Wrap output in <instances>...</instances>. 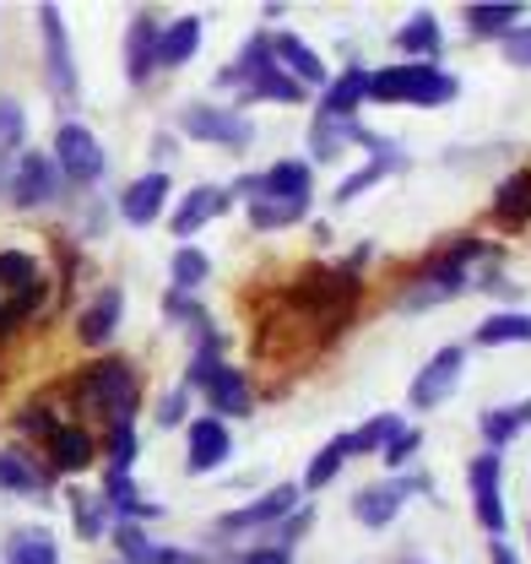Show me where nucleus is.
Returning a JSON list of instances; mask_svg holds the SVG:
<instances>
[{
    "instance_id": "nucleus-1",
    "label": "nucleus",
    "mask_w": 531,
    "mask_h": 564,
    "mask_svg": "<svg viewBox=\"0 0 531 564\" xmlns=\"http://www.w3.org/2000/svg\"><path fill=\"white\" fill-rule=\"evenodd\" d=\"M462 93V82L440 66H423V61H401L369 76V98L375 104H418V109H440Z\"/></svg>"
},
{
    "instance_id": "nucleus-2",
    "label": "nucleus",
    "mask_w": 531,
    "mask_h": 564,
    "mask_svg": "<svg viewBox=\"0 0 531 564\" xmlns=\"http://www.w3.org/2000/svg\"><path fill=\"white\" fill-rule=\"evenodd\" d=\"M76 402L93 408V413H104V419H115V423H131L136 402H141V380H136V369L126 358H104V364H93V369L76 380Z\"/></svg>"
},
{
    "instance_id": "nucleus-3",
    "label": "nucleus",
    "mask_w": 531,
    "mask_h": 564,
    "mask_svg": "<svg viewBox=\"0 0 531 564\" xmlns=\"http://www.w3.org/2000/svg\"><path fill=\"white\" fill-rule=\"evenodd\" d=\"M477 256H483L477 239H456V245H445L440 256H429L423 272L412 278V288L397 299V310H423V304H440V299L462 293L466 288V261H477Z\"/></svg>"
},
{
    "instance_id": "nucleus-4",
    "label": "nucleus",
    "mask_w": 531,
    "mask_h": 564,
    "mask_svg": "<svg viewBox=\"0 0 531 564\" xmlns=\"http://www.w3.org/2000/svg\"><path fill=\"white\" fill-rule=\"evenodd\" d=\"M191 386L206 391V402L217 408V419H245L250 413V386H245V375L234 364L217 358V337H206L201 352L191 358Z\"/></svg>"
},
{
    "instance_id": "nucleus-5",
    "label": "nucleus",
    "mask_w": 531,
    "mask_h": 564,
    "mask_svg": "<svg viewBox=\"0 0 531 564\" xmlns=\"http://www.w3.org/2000/svg\"><path fill=\"white\" fill-rule=\"evenodd\" d=\"M180 131L196 141H212V147H234V152H245L256 141V126L239 109H223V104H191L180 115Z\"/></svg>"
},
{
    "instance_id": "nucleus-6",
    "label": "nucleus",
    "mask_w": 531,
    "mask_h": 564,
    "mask_svg": "<svg viewBox=\"0 0 531 564\" xmlns=\"http://www.w3.org/2000/svg\"><path fill=\"white\" fill-rule=\"evenodd\" d=\"M466 375V348L462 343H451V348H440L418 375H412V408H440V402H451L456 397V386H462Z\"/></svg>"
},
{
    "instance_id": "nucleus-7",
    "label": "nucleus",
    "mask_w": 531,
    "mask_h": 564,
    "mask_svg": "<svg viewBox=\"0 0 531 564\" xmlns=\"http://www.w3.org/2000/svg\"><path fill=\"white\" fill-rule=\"evenodd\" d=\"M466 478H472V510H477V527L483 532H494V538H505V499H499V484H505V467H499V451H483L472 467H466Z\"/></svg>"
},
{
    "instance_id": "nucleus-8",
    "label": "nucleus",
    "mask_w": 531,
    "mask_h": 564,
    "mask_svg": "<svg viewBox=\"0 0 531 564\" xmlns=\"http://www.w3.org/2000/svg\"><path fill=\"white\" fill-rule=\"evenodd\" d=\"M55 169L66 174L71 185H93L104 174V147L87 126H61L55 131Z\"/></svg>"
},
{
    "instance_id": "nucleus-9",
    "label": "nucleus",
    "mask_w": 531,
    "mask_h": 564,
    "mask_svg": "<svg viewBox=\"0 0 531 564\" xmlns=\"http://www.w3.org/2000/svg\"><path fill=\"white\" fill-rule=\"evenodd\" d=\"M6 191H11L17 207H44V202L61 196V169H55L44 152H22V163H17L11 180H6Z\"/></svg>"
},
{
    "instance_id": "nucleus-10",
    "label": "nucleus",
    "mask_w": 531,
    "mask_h": 564,
    "mask_svg": "<svg viewBox=\"0 0 531 564\" xmlns=\"http://www.w3.org/2000/svg\"><path fill=\"white\" fill-rule=\"evenodd\" d=\"M239 196H277V202H310V163H299V158H282V163H271L266 174H250V180H239L234 185Z\"/></svg>"
},
{
    "instance_id": "nucleus-11",
    "label": "nucleus",
    "mask_w": 531,
    "mask_h": 564,
    "mask_svg": "<svg viewBox=\"0 0 531 564\" xmlns=\"http://www.w3.org/2000/svg\"><path fill=\"white\" fill-rule=\"evenodd\" d=\"M39 28H44V55H50V87H55V98L76 104V61H71V39H66L61 11L39 6Z\"/></svg>"
},
{
    "instance_id": "nucleus-12",
    "label": "nucleus",
    "mask_w": 531,
    "mask_h": 564,
    "mask_svg": "<svg viewBox=\"0 0 531 564\" xmlns=\"http://www.w3.org/2000/svg\"><path fill=\"white\" fill-rule=\"evenodd\" d=\"M299 510V489H271L261 494L256 505H245V510H228L223 521H217V532H256V527H277V521H288Z\"/></svg>"
},
{
    "instance_id": "nucleus-13",
    "label": "nucleus",
    "mask_w": 531,
    "mask_h": 564,
    "mask_svg": "<svg viewBox=\"0 0 531 564\" xmlns=\"http://www.w3.org/2000/svg\"><path fill=\"white\" fill-rule=\"evenodd\" d=\"M120 315H126V293H120V288H104V293H98V299L82 310V321H76V337H82L87 348H104V343L115 337Z\"/></svg>"
},
{
    "instance_id": "nucleus-14",
    "label": "nucleus",
    "mask_w": 531,
    "mask_h": 564,
    "mask_svg": "<svg viewBox=\"0 0 531 564\" xmlns=\"http://www.w3.org/2000/svg\"><path fill=\"white\" fill-rule=\"evenodd\" d=\"M271 55H277V66L288 70L299 87H310V82H326V61H321V55H315V50H310L299 33H277V39H271Z\"/></svg>"
},
{
    "instance_id": "nucleus-15",
    "label": "nucleus",
    "mask_w": 531,
    "mask_h": 564,
    "mask_svg": "<svg viewBox=\"0 0 531 564\" xmlns=\"http://www.w3.org/2000/svg\"><path fill=\"white\" fill-rule=\"evenodd\" d=\"M401 499H407V484L397 478H386V484H369V489L353 494V516L364 521V527H391L401 510Z\"/></svg>"
},
{
    "instance_id": "nucleus-16",
    "label": "nucleus",
    "mask_w": 531,
    "mask_h": 564,
    "mask_svg": "<svg viewBox=\"0 0 531 564\" xmlns=\"http://www.w3.org/2000/svg\"><path fill=\"white\" fill-rule=\"evenodd\" d=\"M163 202H169V174L158 169V174H141L131 191L120 196V212H126V223H136V228H147V223H158V212H163Z\"/></svg>"
},
{
    "instance_id": "nucleus-17",
    "label": "nucleus",
    "mask_w": 531,
    "mask_h": 564,
    "mask_svg": "<svg viewBox=\"0 0 531 564\" xmlns=\"http://www.w3.org/2000/svg\"><path fill=\"white\" fill-rule=\"evenodd\" d=\"M228 451H234V440H228V423L223 419H196L191 423V473L223 467Z\"/></svg>"
},
{
    "instance_id": "nucleus-18",
    "label": "nucleus",
    "mask_w": 531,
    "mask_h": 564,
    "mask_svg": "<svg viewBox=\"0 0 531 564\" xmlns=\"http://www.w3.org/2000/svg\"><path fill=\"white\" fill-rule=\"evenodd\" d=\"M397 50L412 55V61H423V66H434L440 61V17L434 11H412L397 28Z\"/></svg>"
},
{
    "instance_id": "nucleus-19",
    "label": "nucleus",
    "mask_w": 531,
    "mask_h": 564,
    "mask_svg": "<svg viewBox=\"0 0 531 564\" xmlns=\"http://www.w3.org/2000/svg\"><path fill=\"white\" fill-rule=\"evenodd\" d=\"M158 22H152V11H136L131 22V39H126V70H131V82H147L152 66H158Z\"/></svg>"
},
{
    "instance_id": "nucleus-20",
    "label": "nucleus",
    "mask_w": 531,
    "mask_h": 564,
    "mask_svg": "<svg viewBox=\"0 0 531 564\" xmlns=\"http://www.w3.org/2000/svg\"><path fill=\"white\" fill-rule=\"evenodd\" d=\"M228 212V191H217V185H196L185 202H180V212H174V234L180 239H191L201 223H212V217H223Z\"/></svg>"
},
{
    "instance_id": "nucleus-21",
    "label": "nucleus",
    "mask_w": 531,
    "mask_h": 564,
    "mask_svg": "<svg viewBox=\"0 0 531 564\" xmlns=\"http://www.w3.org/2000/svg\"><path fill=\"white\" fill-rule=\"evenodd\" d=\"M358 104H369V70H342L326 82V104H321V115H332V120H353V109Z\"/></svg>"
},
{
    "instance_id": "nucleus-22",
    "label": "nucleus",
    "mask_w": 531,
    "mask_h": 564,
    "mask_svg": "<svg viewBox=\"0 0 531 564\" xmlns=\"http://www.w3.org/2000/svg\"><path fill=\"white\" fill-rule=\"evenodd\" d=\"M201 50V17H180L174 28H163L158 33V66H185V61H196Z\"/></svg>"
},
{
    "instance_id": "nucleus-23",
    "label": "nucleus",
    "mask_w": 531,
    "mask_h": 564,
    "mask_svg": "<svg viewBox=\"0 0 531 564\" xmlns=\"http://www.w3.org/2000/svg\"><path fill=\"white\" fill-rule=\"evenodd\" d=\"M271 66H277V55H271V39H266V33H256V39L245 44V55H239L234 66L217 76V87H239V93H245V87H250L261 70H271Z\"/></svg>"
},
{
    "instance_id": "nucleus-24",
    "label": "nucleus",
    "mask_w": 531,
    "mask_h": 564,
    "mask_svg": "<svg viewBox=\"0 0 531 564\" xmlns=\"http://www.w3.org/2000/svg\"><path fill=\"white\" fill-rule=\"evenodd\" d=\"M516 17H527V6H516V0H483V6H466V28L477 33V39H499V33H510L516 28Z\"/></svg>"
},
{
    "instance_id": "nucleus-25",
    "label": "nucleus",
    "mask_w": 531,
    "mask_h": 564,
    "mask_svg": "<svg viewBox=\"0 0 531 564\" xmlns=\"http://www.w3.org/2000/svg\"><path fill=\"white\" fill-rule=\"evenodd\" d=\"M0 489L44 499V489H50V473H39V467H33L22 451H0Z\"/></svg>"
},
{
    "instance_id": "nucleus-26",
    "label": "nucleus",
    "mask_w": 531,
    "mask_h": 564,
    "mask_svg": "<svg viewBox=\"0 0 531 564\" xmlns=\"http://www.w3.org/2000/svg\"><path fill=\"white\" fill-rule=\"evenodd\" d=\"M50 462H55L61 473H82V467L93 462V434H87V429H66V423H61V429L50 434Z\"/></svg>"
},
{
    "instance_id": "nucleus-27",
    "label": "nucleus",
    "mask_w": 531,
    "mask_h": 564,
    "mask_svg": "<svg viewBox=\"0 0 531 564\" xmlns=\"http://www.w3.org/2000/svg\"><path fill=\"white\" fill-rule=\"evenodd\" d=\"M256 98H266V104H304V87H299L282 66H271L239 93V104H256Z\"/></svg>"
},
{
    "instance_id": "nucleus-28",
    "label": "nucleus",
    "mask_w": 531,
    "mask_h": 564,
    "mask_svg": "<svg viewBox=\"0 0 531 564\" xmlns=\"http://www.w3.org/2000/svg\"><path fill=\"white\" fill-rule=\"evenodd\" d=\"M6 564H61V549L44 527H28L6 543Z\"/></svg>"
},
{
    "instance_id": "nucleus-29",
    "label": "nucleus",
    "mask_w": 531,
    "mask_h": 564,
    "mask_svg": "<svg viewBox=\"0 0 531 564\" xmlns=\"http://www.w3.org/2000/svg\"><path fill=\"white\" fill-rule=\"evenodd\" d=\"M494 212H499L505 223H527L531 217V174L527 169H516L510 180H499V191H494Z\"/></svg>"
},
{
    "instance_id": "nucleus-30",
    "label": "nucleus",
    "mask_w": 531,
    "mask_h": 564,
    "mask_svg": "<svg viewBox=\"0 0 531 564\" xmlns=\"http://www.w3.org/2000/svg\"><path fill=\"white\" fill-rule=\"evenodd\" d=\"M477 343H483V348H505V343H531V315H527V310H505V315L483 321V326H477Z\"/></svg>"
},
{
    "instance_id": "nucleus-31",
    "label": "nucleus",
    "mask_w": 531,
    "mask_h": 564,
    "mask_svg": "<svg viewBox=\"0 0 531 564\" xmlns=\"http://www.w3.org/2000/svg\"><path fill=\"white\" fill-rule=\"evenodd\" d=\"M304 212H310V202H277V196H256V202H250V228L271 234V228H288V223H299Z\"/></svg>"
},
{
    "instance_id": "nucleus-32",
    "label": "nucleus",
    "mask_w": 531,
    "mask_h": 564,
    "mask_svg": "<svg viewBox=\"0 0 531 564\" xmlns=\"http://www.w3.org/2000/svg\"><path fill=\"white\" fill-rule=\"evenodd\" d=\"M353 451H347V434H336V440H326L321 451H315V462H310V473H304V489H326L336 473H342V462H347Z\"/></svg>"
},
{
    "instance_id": "nucleus-33",
    "label": "nucleus",
    "mask_w": 531,
    "mask_h": 564,
    "mask_svg": "<svg viewBox=\"0 0 531 564\" xmlns=\"http://www.w3.org/2000/svg\"><path fill=\"white\" fill-rule=\"evenodd\" d=\"M39 261L33 256H22V250H0V288L6 293H28V288H39Z\"/></svg>"
},
{
    "instance_id": "nucleus-34",
    "label": "nucleus",
    "mask_w": 531,
    "mask_h": 564,
    "mask_svg": "<svg viewBox=\"0 0 531 564\" xmlns=\"http://www.w3.org/2000/svg\"><path fill=\"white\" fill-rule=\"evenodd\" d=\"M397 429H401V423L391 419V413H380V419H369V423H364V429H353V434H347V451H353V456H369V451H386Z\"/></svg>"
},
{
    "instance_id": "nucleus-35",
    "label": "nucleus",
    "mask_w": 531,
    "mask_h": 564,
    "mask_svg": "<svg viewBox=\"0 0 531 564\" xmlns=\"http://www.w3.org/2000/svg\"><path fill=\"white\" fill-rule=\"evenodd\" d=\"M104 505H115V510H126L131 521H141V516H158V505H147V499H136L131 473H109V489H104Z\"/></svg>"
},
{
    "instance_id": "nucleus-36",
    "label": "nucleus",
    "mask_w": 531,
    "mask_h": 564,
    "mask_svg": "<svg viewBox=\"0 0 531 564\" xmlns=\"http://www.w3.org/2000/svg\"><path fill=\"white\" fill-rule=\"evenodd\" d=\"M342 137H364V131H358V126H353V120H332V115H321V120H315V131H310V147H315V158H336V152H342Z\"/></svg>"
},
{
    "instance_id": "nucleus-37",
    "label": "nucleus",
    "mask_w": 531,
    "mask_h": 564,
    "mask_svg": "<svg viewBox=\"0 0 531 564\" xmlns=\"http://www.w3.org/2000/svg\"><path fill=\"white\" fill-rule=\"evenodd\" d=\"M115 549H120V560L126 564H158V543L136 527V521H126V527H115Z\"/></svg>"
},
{
    "instance_id": "nucleus-38",
    "label": "nucleus",
    "mask_w": 531,
    "mask_h": 564,
    "mask_svg": "<svg viewBox=\"0 0 531 564\" xmlns=\"http://www.w3.org/2000/svg\"><path fill=\"white\" fill-rule=\"evenodd\" d=\"M386 169H401V163H391V158H369L358 174H347V180L336 185V202H342V207H347V202H358L369 185H380V174H386Z\"/></svg>"
},
{
    "instance_id": "nucleus-39",
    "label": "nucleus",
    "mask_w": 531,
    "mask_h": 564,
    "mask_svg": "<svg viewBox=\"0 0 531 564\" xmlns=\"http://www.w3.org/2000/svg\"><path fill=\"white\" fill-rule=\"evenodd\" d=\"M206 272H212V261L201 256L196 245H180V250H174V293L201 288V282H206Z\"/></svg>"
},
{
    "instance_id": "nucleus-40",
    "label": "nucleus",
    "mask_w": 531,
    "mask_h": 564,
    "mask_svg": "<svg viewBox=\"0 0 531 564\" xmlns=\"http://www.w3.org/2000/svg\"><path fill=\"white\" fill-rule=\"evenodd\" d=\"M131 462H136V429L115 423L109 429V473H131Z\"/></svg>"
},
{
    "instance_id": "nucleus-41",
    "label": "nucleus",
    "mask_w": 531,
    "mask_h": 564,
    "mask_svg": "<svg viewBox=\"0 0 531 564\" xmlns=\"http://www.w3.org/2000/svg\"><path fill=\"white\" fill-rule=\"evenodd\" d=\"M71 505H76V532L93 543V538L104 532V499H93V494H71Z\"/></svg>"
},
{
    "instance_id": "nucleus-42",
    "label": "nucleus",
    "mask_w": 531,
    "mask_h": 564,
    "mask_svg": "<svg viewBox=\"0 0 531 564\" xmlns=\"http://www.w3.org/2000/svg\"><path fill=\"white\" fill-rule=\"evenodd\" d=\"M521 423H516V408H499V413H483V440H488V451H499L510 434H516Z\"/></svg>"
},
{
    "instance_id": "nucleus-43",
    "label": "nucleus",
    "mask_w": 531,
    "mask_h": 564,
    "mask_svg": "<svg viewBox=\"0 0 531 564\" xmlns=\"http://www.w3.org/2000/svg\"><path fill=\"white\" fill-rule=\"evenodd\" d=\"M28 131V115H22V104H11V98H0V152L6 147H17Z\"/></svg>"
},
{
    "instance_id": "nucleus-44",
    "label": "nucleus",
    "mask_w": 531,
    "mask_h": 564,
    "mask_svg": "<svg viewBox=\"0 0 531 564\" xmlns=\"http://www.w3.org/2000/svg\"><path fill=\"white\" fill-rule=\"evenodd\" d=\"M418 445H423V434H418V429H397V434H391V445H386L380 456H386L391 467H407V462L418 456Z\"/></svg>"
},
{
    "instance_id": "nucleus-45",
    "label": "nucleus",
    "mask_w": 531,
    "mask_h": 564,
    "mask_svg": "<svg viewBox=\"0 0 531 564\" xmlns=\"http://www.w3.org/2000/svg\"><path fill=\"white\" fill-rule=\"evenodd\" d=\"M17 423H22L28 434H39V440H50V434L61 429V423H55V413H50L44 402H33V408H22V413H17Z\"/></svg>"
},
{
    "instance_id": "nucleus-46",
    "label": "nucleus",
    "mask_w": 531,
    "mask_h": 564,
    "mask_svg": "<svg viewBox=\"0 0 531 564\" xmlns=\"http://www.w3.org/2000/svg\"><path fill=\"white\" fill-rule=\"evenodd\" d=\"M505 61L521 70L531 66V28H510V33H505Z\"/></svg>"
},
{
    "instance_id": "nucleus-47",
    "label": "nucleus",
    "mask_w": 531,
    "mask_h": 564,
    "mask_svg": "<svg viewBox=\"0 0 531 564\" xmlns=\"http://www.w3.org/2000/svg\"><path fill=\"white\" fill-rule=\"evenodd\" d=\"M169 315H174V321H191V326H201V321H206L196 304H191V299H180V293H169Z\"/></svg>"
},
{
    "instance_id": "nucleus-48",
    "label": "nucleus",
    "mask_w": 531,
    "mask_h": 564,
    "mask_svg": "<svg viewBox=\"0 0 531 564\" xmlns=\"http://www.w3.org/2000/svg\"><path fill=\"white\" fill-rule=\"evenodd\" d=\"M185 419V391H169L163 408H158V423H180Z\"/></svg>"
},
{
    "instance_id": "nucleus-49",
    "label": "nucleus",
    "mask_w": 531,
    "mask_h": 564,
    "mask_svg": "<svg viewBox=\"0 0 531 564\" xmlns=\"http://www.w3.org/2000/svg\"><path fill=\"white\" fill-rule=\"evenodd\" d=\"M304 527H310V510H293V516H288V527H277V538H282V549H288V543H293V538H299Z\"/></svg>"
},
{
    "instance_id": "nucleus-50",
    "label": "nucleus",
    "mask_w": 531,
    "mask_h": 564,
    "mask_svg": "<svg viewBox=\"0 0 531 564\" xmlns=\"http://www.w3.org/2000/svg\"><path fill=\"white\" fill-rule=\"evenodd\" d=\"M239 564H293V560H288V549H256V554H245Z\"/></svg>"
},
{
    "instance_id": "nucleus-51",
    "label": "nucleus",
    "mask_w": 531,
    "mask_h": 564,
    "mask_svg": "<svg viewBox=\"0 0 531 564\" xmlns=\"http://www.w3.org/2000/svg\"><path fill=\"white\" fill-rule=\"evenodd\" d=\"M158 564H201L196 554H180V549H158Z\"/></svg>"
},
{
    "instance_id": "nucleus-52",
    "label": "nucleus",
    "mask_w": 531,
    "mask_h": 564,
    "mask_svg": "<svg viewBox=\"0 0 531 564\" xmlns=\"http://www.w3.org/2000/svg\"><path fill=\"white\" fill-rule=\"evenodd\" d=\"M494 564H516V549L505 538H494Z\"/></svg>"
},
{
    "instance_id": "nucleus-53",
    "label": "nucleus",
    "mask_w": 531,
    "mask_h": 564,
    "mask_svg": "<svg viewBox=\"0 0 531 564\" xmlns=\"http://www.w3.org/2000/svg\"><path fill=\"white\" fill-rule=\"evenodd\" d=\"M516 423H531V397L521 402V408H516Z\"/></svg>"
}]
</instances>
